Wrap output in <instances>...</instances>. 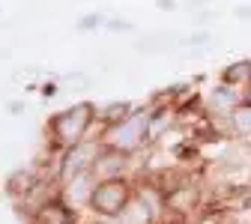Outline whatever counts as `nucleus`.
<instances>
[{
    "instance_id": "f257e3e1",
    "label": "nucleus",
    "mask_w": 251,
    "mask_h": 224,
    "mask_svg": "<svg viewBox=\"0 0 251 224\" xmlns=\"http://www.w3.org/2000/svg\"><path fill=\"white\" fill-rule=\"evenodd\" d=\"M90 125H93V105L78 102V105H72L66 111L54 114L51 123H48V129H51L54 144H60L63 149H69V147H75V144H81L87 138Z\"/></svg>"
},
{
    "instance_id": "f03ea898",
    "label": "nucleus",
    "mask_w": 251,
    "mask_h": 224,
    "mask_svg": "<svg viewBox=\"0 0 251 224\" xmlns=\"http://www.w3.org/2000/svg\"><path fill=\"white\" fill-rule=\"evenodd\" d=\"M147 123H150V108H141V111H132L126 120L108 125L105 132V147L108 149H117V152H135L141 144H147Z\"/></svg>"
},
{
    "instance_id": "7ed1b4c3",
    "label": "nucleus",
    "mask_w": 251,
    "mask_h": 224,
    "mask_svg": "<svg viewBox=\"0 0 251 224\" xmlns=\"http://www.w3.org/2000/svg\"><path fill=\"white\" fill-rule=\"evenodd\" d=\"M132 200V188L126 176H114V179H99L96 191H93L90 209L99 218H117Z\"/></svg>"
},
{
    "instance_id": "20e7f679",
    "label": "nucleus",
    "mask_w": 251,
    "mask_h": 224,
    "mask_svg": "<svg viewBox=\"0 0 251 224\" xmlns=\"http://www.w3.org/2000/svg\"><path fill=\"white\" fill-rule=\"evenodd\" d=\"M102 149H105V144L87 141V138L81 144L69 147L66 152H63V158H60V179H72V176H78L84 171H93L96 162H99V155H102Z\"/></svg>"
},
{
    "instance_id": "39448f33",
    "label": "nucleus",
    "mask_w": 251,
    "mask_h": 224,
    "mask_svg": "<svg viewBox=\"0 0 251 224\" xmlns=\"http://www.w3.org/2000/svg\"><path fill=\"white\" fill-rule=\"evenodd\" d=\"M99 185V176L96 171H84L72 179H63V188H60V200L66 203L72 212H81V209H90V200H93V191Z\"/></svg>"
},
{
    "instance_id": "423d86ee",
    "label": "nucleus",
    "mask_w": 251,
    "mask_h": 224,
    "mask_svg": "<svg viewBox=\"0 0 251 224\" xmlns=\"http://www.w3.org/2000/svg\"><path fill=\"white\" fill-rule=\"evenodd\" d=\"M242 105V90L230 87V84H215L206 93V117L209 120H227L236 108Z\"/></svg>"
},
{
    "instance_id": "0eeeda50",
    "label": "nucleus",
    "mask_w": 251,
    "mask_h": 224,
    "mask_svg": "<svg viewBox=\"0 0 251 224\" xmlns=\"http://www.w3.org/2000/svg\"><path fill=\"white\" fill-rule=\"evenodd\" d=\"M201 206V188L192 182H174L165 188V212L192 215Z\"/></svg>"
},
{
    "instance_id": "6e6552de",
    "label": "nucleus",
    "mask_w": 251,
    "mask_h": 224,
    "mask_svg": "<svg viewBox=\"0 0 251 224\" xmlns=\"http://www.w3.org/2000/svg\"><path fill=\"white\" fill-rule=\"evenodd\" d=\"M72 221H75V212L63 200H45L33 212V224H72Z\"/></svg>"
},
{
    "instance_id": "1a4fd4ad",
    "label": "nucleus",
    "mask_w": 251,
    "mask_h": 224,
    "mask_svg": "<svg viewBox=\"0 0 251 224\" xmlns=\"http://www.w3.org/2000/svg\"><path fill=\"white\" fill-rule=\"evenodd\" d=\"M176 123V111L174 108H162V111H150V123H147V144H155L168 138V129Z\"/></svg>"
},
{
    "instance_id": "9d476101",
    "label": "nucleus",
    "mask_w": 251,
    "mask_h": 224,
    "mask_svg": "<svg viewBox=\"0 0 251 224\" xmlns=\"http://www.w3.org/2000/svg\"><path fill=\"white\" fill-rule=\"evenodd\" d=\"M227 129H230V138L242 141V144H251V105H239L230 117H227Z\"/></svg>"
},
{
    "instance_id": "9b49d317",
    "label": "nucleus",
    "mask_w": 251,
    "mask_h": 224,
    "mask_svg": "<svg viewBox=\"0 0 251 224\" xmlns=\"http://www.w3.org/2000/svg\"><path fill=\"white\" fill-rule=\"evenodd\" d=\"M152 221H155V215L150 212V206L141 198H132L129 206L117 215V224H152Z\"/></svg>"
},
{
    "instance_id": "f8f14e48",
    "label": "nucleus",
    "mask_w": 251,
    "mask_h": 224,
    "mask_svg": "<svg viewBox=\"0 0 251 224\" xmlns=\"http://www.w3.org/2000/svg\"><path fill=\"white\" fill-rule=\"evenodd\" d=\"M222 81L230 84V87L245 90V87L251 84V60H236V63H230V66L222 72Z\"/></svg>"
},
{
    "instance_id": "ddd939ff",
    "label": "nucleus",
    "mask_w": 251,
    "mask_h": 224,
    "mask_svg": "<svg viewBox=\"0 0 251 224\" xmlns=\"http://www.w3.org/2000/svg\"><path fill=\"white\" fill-rule=\"evenodd\" d=\"M36 185H39V179H36L33 171H15V174L9 176V195H15V198H27Z\"/></svg>"
},
{
    "instance_id": "4468645a",
    "label": "nucleus",
    "mask_w": 251,
    "mask_h": 224,
    "mask_svg": "<svg viewBox=\"0 0 251 224\" xmlns=\"http://www.w3.org/2000/svg\"><path fill=\"white\" fill-rule=\"evenodd\" d=\"M132 114V108L129 105H126V102H114V105H108L99 117L108 123V125H114V123H120V120H126V117H129Z\"/></svg>"
},
{
    "instance_id": "2eb2a0df",
    "label": "nucleus",
    "mask_w": 251,
    "mask_h": 224,
    "mask_svg": "<svg viewBox=\"0 0 251 224\" xmlns=\"http://www.w3.org/2000/svg\"><path fill=\"white\" fill-rule=\"evenodd\" d=\"M63 81L72 84V87H87V84H90V78L81 75V72H66V75H63Z\"/></svg>"
},
{
    "instance_id": "dca6fc26",
    "label": "nucleus",
    "mask_w": 251,
    "mask_h": 224,
    "mask_svg": "<svg viewBox=\"0 0 251 224\" xmlns=\"http://www.w3.org/2000/svg\"><path fill=\"white\" fill-rule=\"evenodd\" d=\"M99 24H102V15H87L78 27H81V30H90V27H99Z\"/></svg>"
},
{
    "instance_id": "f3484780",
    "label": "nucleus",
    "mask_w": 251,
    "mask_h": 224,
    "mask_svg": "<svg viewBox=\"0 0 251 224\" xmlns=\"http://www.w3.org/2000/svg\"><path fill=\"white\" fill-rule=\"evenodd\" d=\"M42 96H48V99L57 96V84H42Z\"/></svg>"
},
{
    "instance_id": "a211bd4d",
    "label": "nucleus",
    "mask_w": 251,
    "mask_h": 224,
    "mask_svg": "<svg viewBox=\"0 0 251 224\" xmlns=\"http://www.w3.org/2000/svg\"><path fill=\"white\" fill-rule=\"evenodd\" d=\"M242 102H245V105H251V84L242 90Z\"/></svg>"
}]
</instances>
